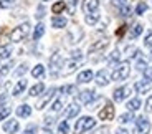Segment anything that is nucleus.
Wrapping results in <instances>:
<instances>
[{"mask_svg":"<svg viewBox=\"0 0 152 134\" xmlns=\"http://www.w3.org/2000/svg\"><path fill=\"white\" fill-rule=\"evenodd\" d=\"M119 13H121L122 17H129V13H131V8L127 7V5H122V7H121V10H119Z\"/></svg>","mask_w":152,"mask_h":134,"instance_id":"58836bf2","label":"nucleus"},{"mask_svg":"<svg viewBox=\"0 0 152 134\" xmlns=\"http://www.w3.org/2000/svg\"><path fill=\"white\" fill-rule=\"evenodd\" d=\"M81 58H83V53H81L80 50L71 51V60H75V62H81Z\"/></svg>","mask_w":152,"mask_h":134,"instance_id":"e433bc0d","label":"nucleus"},{"mask_svg":"<svg viewBox=\"0 0 152 134\" xmlns=\"http://www.w3.org/2000/svg\"><path fill=\"white\" fill-rule=\"evenodd\" d=\"M145 68H147V66H145V62L139 60V62H137V70H141V71H144Z\"/></svg>","mask_w":152,"mask_h":134,"instance_id":"c03bdc74","label":"nucleus"},{"mask_svg":"<svg viewBox=\"0 0 152 134\" xmlns=\"http://www.w3.org/2000/svg\"><path fill=\"white\" fill-rule=\"evenodd\" d=\"M145 10H147V5H145L144 2L137 4V7H136V13H137V15H142V13H144Z\"/></svg>","mask_w":152,"mask_h":134,"instance_id":"c9c22d12","label":"nucleus"},{"mask_svg":"<svg viewBox=\"0 0 152 134\" xmlns=\"http://www.w3.org/2000/svg\"><path fill=\"white\" fill-rule=\"evenodd\" d=\"M144 76H145V80H147V81H152V66L144 70Z\"/></svg>","mask_w":152,"mask_h":134,"instance_id":"a19ab883","label":"nucleus"},{"mask_svg":"<svg viewBox=\"0 0 152 134\" xmlns=\"http://www.w3.org/2000/svg\"><path fill=\"white\" fill-rule=\"evenodd\" d=\"M68 38H69V43H78L81 38H83V31H81L80 28H73V30L68 33Z\"/></svg>","mask_w":152,"mask_h":134,"instance_id":"2eb2a0df","label":"nucleus"},{"mask_svg":"<svg viewBox=\"0 0 152 134\" xmlns=\"http://www.w3.org/2000/svg\"><path fill=\"white\" fill-rule=\"evenodd\" d=\"M66 8V2H58L53 5V13H61Z\"/></svg>","mask_w":152,"mask_h":134,"instance_id":"7c9ffc66","label":"nucleus"},{"mask_svg":"<svg viewBox=\"0 0 152 134\" xmlns=\"http://www.w3.org/2000/svg\"><path fill=\"white\" fill-rule=\"evenodd\" d=\"M109 45V42H107V38H103V40H99V42L93 43L91 46H89V53H96V51H103L106 46Z\"/></svg>","mask_w":152,"mask_h":134,"instance_id":"ddd939ff","label":"nucleus"},{"mask_svg":"<svg viewBox=\"0 0 152 134\" xmlns=\"http://www.w3.org/2000/svg\"><path fill=\"white\" fill-rule=\"evenodd\" d=\"M129 71H131V66H129V63H127V62L119 63V65L114 68L111 78H113L114 81H122V80H126V78L129 76Z\"/></svg>","mask_w":152,"mask_h":134,"instance_id":"f03ea898","label":"nucleus"},{"mask_svg":"<svg viewBox=\"0 0 152 134\" xmlns=\"http://www.w3.org/2000/svg\"><path fill=\"white\" fill-rule=\"evenodd\" d=\"M15 5V0H0V7L2 8H12Z\"/></svg>","mask_w":152,"mask_h":134,"instance_id":"f704fd0d","label":"nucleus"},{"mask_svg":"<svg viewBox=\"0 0 152 134\" xmlns=\"http://www.w3.org/2000/svg\"><path fill=\"white\" fill-rule=\"evenodd\" d=\"M141 100H139V98H134V100H131L129 103H127V109H129L131 113L132 111H137V109H139V108H141Z\"/></svg>","mask_w":152,"mask_h":134,"instance_id":"b1692460","label":"nucleus"},{"mask_svg":"<svg viewBox=\"0 0 152 134\" xmlns=\"http://www.w3.org/2000/svg\"><path fill=\"white\" fill-rule=\"evenodd\" d=\"M60 91H61V93H65V94H73V93H76V86H73V84H68V86H63Z\"/></svg>","mask_w":152,"mask_h":134,"instance_id":"473e14b6","label":"nucleus"},{"mask_svg":"<svg viewBox=\"0 0 152 134\" xmlns=\"http://www.w3.org/2000/svg\"><path fill=\"white\" fill-rule=\"evenodd\" d=\"M23 134H37V126H35V124L28 126L27 129H25V133H23Z\"/></svg>","mask_w":152,"mask_h":134,"instance_id":"79ce46f5","label":"nucleus"},{"mask_svg":"<svg viewBox=\"0 0 152 134\" xmlns=\"http://www.w3.org/2000/svg\"><path fill=\"white\" fill-rule=\"evenodd\" d=\"M12 113V109L8 106H4V108H0V121H4L5 118H7L8 114Z\"/></svg>","mask_w":152,"mask_h":134,"instance_id":"72a5a7b5","label":"nucleus"},{"mask_svg":"<svg viewBox=\"0 0 152 134\" xmlns=\"http://www.w3.org/2000/svg\"><path fill=\"white\" fill-rule=\"evenodd\" d=\"M126 2H127V0H113V4H114V5H124Z\"/></svg>","mask_w":152,"mask_h":134,"instance_id":"09e8293b","label":"nucleus"},{"mask_svg":"<svg viewBox=\"0 0 152 134\" xmlns=\"http://www.w3.org/2000/svg\"><path fill=\"white\" fill-rule=\"evenodd\" d=\"M94 98H96V93L93 91V89H86V91H81L80 94H78V100L83 104H89Z\"/></svg>","mask_w":152,"mask_h":134,"instance_id":"6e6552de","label":"nucleus"},{"mask_svg":"<svg viewBox=\"0 0 152 134\" xmlns=\"http://www.w3.org/2000/svg\"><path fill=\"white\" fill-rule=\"evenodd\" d=\"M28 31H30V23L28 22L18 25L17 28H13V31H12V35H10L12 42H22V40L28 35Z\"/></svg>","mask_w":152,"mask_h":134,"instance_id":"7ed1b4c3","label":"nucleus"},{"mask_svg":"<svg viewBox=\"0 0 152 134\" xmlns=\"http://www.w3.org/2000/svg\"><path fill=\"white\" fill-rule=\"evenodd\" d=\"M12 45H2L0 46V58H8L12 55Z\"/></svg>","mask_w":152,"mask_h":134,"instance_id":"a878e982","label":"nucleus"},{"mask_svg":"<svg viewBox=\"0 0 152 134\" xmlns=\"http://www.w3.org/2000/svg\"><path fill=\"white\" fill-rule=\"evenodd\" d=\"M55 93H56V88H51V89H48V93H46V94L43 96L42 100L38 101V104H37V108H38V109H43V108H45L46 104L50 103V100L53 98V94H55Z\"/></svg>","mask_w":152,"mask_h":134,"instance_id":"9b49d317","label":"nucleus"},{"mask_svg":"<svg viewBox=\"0 0 152 134\" xmlns=\"http://www.w3.org/2000/svg\"><path fill=\"white\" fill-rule=\"evenodd\" d=\"M76 68H78V62H75V60H73V62H69L68 65H66V68H65V73H66V75H69V73H73Z\"/></svg>","mask_w":152,"mask_h":134,"instance_id":"2f4dec72","label":"nucleus"},{"mask_svg":"<svg viewBox=\"0 0 152 134\" xmlns=\"http://www.w3.org/2000/svg\"><path fill=\"white\" fill-rule=\"evenodd\" d=\"M144 45L149 46V48H152V31L147 33V37H145V40H144Z\"/></svg>","mask_w":152,"mask_h":134,"instance_id":"ea45409f","label":"nucleus"},{"mask_svg":"<svg viewBox=\"0 0 152 134\" xmlns=\"http://www.w3.org/2000/svg\"><path fill=\"white\" fill-rule=\"evenodd\" d=\"M45 33V25L43 23H38L37 27H35V31H33V40H40Z\"/></svg>","mask_w":152,"mask_h":134,"instance_id":"5701e85b","label":"nucleus"},{"mask_svg":"<svg viewBox=\"0 0 152 134\" xmlns=\"http://www.w3.org/2000/svg\"><path fill=\"white\" fill-rule=\"evenodd\" d=\"M18 127H20V124L15 119H10V121H7V123L4 124V131L7 134H15L17 131H18Z\"/></svg>","mask_w":152,"mask_h":134,"instance_id":"f8f14e48","label":"nucleus"},{"mask_svg":"<svg viewBox=\"0 0 152 134\" xmlns=\"http://www.w3.org/2000/svg\"><path fill=\"white\" fill-rule=\"evenodd\" d=\"M151 131V121H149L145 116H139L136 119V129H134V134H149Z\"/></svg>","mask_w":152,"mask_h":134,"instance_id":"20e7f679","label":"nucleus"},{"mask_svg":"<svg viewBox=\"0 0 152 134\" xmlns=\"http://www.w3.org/2000/svg\"><path fill=\"white\" fill-rule=\"evenodd\" d=\"M45 2H48V0H45Z\"/></svg>","mask_w":152,"mask_h":134,"instance_id":"603ef678","label":"nucleus"},{"mask_svg":"<svg viewBox=\"0 0 152 134\" xmlns=\"http://www.w3.org/2000/svg\"><path fill=\"white\" fill-rule=\"evenodd\" d=\"M98 8H99V0H84L83 2V10L86 13L98 12Z\"/></svg>","mask_w":152,"mask_h":134,"instance_id":"1a4fd4ad","label":"nucleus"},{"mask_svg":"<svg viewBox=\"0 0 152 134\" xmlns=\"http://www.w3.org/2000/svg\"><path fill=\"white\" fill-rule=\"evenodd\" d=\"M131 121H134V116L132 113H126V114H122L121 118H119V123L126 124V123H131Z\"/></svg>","mask_w":152,"mask_h":134,"instance_id":"c756f323","label":"nucleus"},{"mask_svg":"<svg viewBox=\"0 0 152 134\" xmlns=\"http://www.w3.org/2000/svg\"><path fill=\"white\" fill-rule=\"evenodd\" d=\"M116 134H129V133H127L126 129H122V127H121V129H118V131H116Z\"/></svg>","mask_w":152,"mask_h":134,"instance_id":"8fccbe9b","label":"nucleus"},{"mask_svg":"<svg viewBox=\"0 0 152 134\" xmlns=\"http://www.w3.org/2000/svg\"><path fill=\"white\" fill-rule=\"evenodd\" d=\"M119 58H121V53H119V50H114L113 53L107 56V63H116V62H119Z\"/></svg>","mask_w":152,"mask_h":134,"instance_id":"cd10ccee","label":"nucleus"},{"mask_svg":"<svg viewBox=\"0 0 152 134\" xmlns=\"http://www.w3.org/2000/svg\"><path fill=\"white\" fill-rule=\"evenodd\" d=\"M61 63H63L61 55L60 53H55L53 56H51V60H50V68H51V75H53V76H56V75H58V70H60Z\"/></svg>","mask_w":152,"mask_h":134,"instance_id":"423d86ee","label":"nucleus"},{"mask_svg":"<svg viewBox=\"0 0 152 134\" xmlns=\"http://www.w3.org/2000/svg\"><path fill=\"white\" fill-rule=\"evenodd\" d=\"M27 88V81L25 80H20L18 83L13 86V96H18V94H22L23 93V89Z\"/></svg>","mask_w":152,"mask_h":134,"instance_id":"aec40b11","label":"nucleus"},{"mask_svg":"<svg viewBox=\"0 0 152 134\" xmlns=\"http://www.w3.org/2000/svg\"><path fill=\"white\" fill-rule=\"evenodd\" d=\"M93 80V71L91 70H84L78 75V83H88Z\"/></svg>","mask_w":152,"mask_h":134,"instance_id":"f3484780","label":"nucleus"},{"mask_svg":"<svg viewBox=\"0 0 152 134\" xmlns=\"http://www.w3.org/2000/svg\"><path fill=\"white\" fill-rule=\"evenodd\" d=\"M145 106H147V111H152V94H151V98L147 100V103H145Z\"/></svg>","mask_w":152,"mask_h":134,"instance_id":"49530a36","label":"nucleus"},{"mask_svg":"<svg viewBox=\"0 0 152 134\" xmlns=\"http://www.w3.org/2000/svg\"><path fill=\"white\" fill-rule=\"evenodd\" d=\"M151 55H152V53H151Z\"/></svg>","mask_w":152,"mask_h":134,"instance_id":"864d4df0","label":"nucleus"},{"mask_svg":"<svg viewBox=\"0 0 152 134\" xmlns=\"http://www.w3.org/2000/svg\"><path fill=\"white\" fill-rule=\"evenodd\" d=\"M10 63H7V65H2L0 66V76H5V75H7L8 71H10Z\"/></svg>","mask_w":152,"mask_h":134,"instance_id":"4c0bfd02","label":"nucleus"},{"mask_svg":"<svg viewBox=\"0 0 152 134\" xmlns=\"http://www.w3.org/2000/svg\"><path fill=\"white\" fill-rule=\"evenodd\" d=\"M129 91H131V88H129V86H121V88H118L116 91H114V94H113L114 101H118V103L124 101L126 98L129 96Z\"/></svg>","mask_w":152,"mask_h":134,"instance_id":"0eeeda50","label":"nucleus"},{"mask_svg":"<svg viewBox=\"0 0 152 134\" xmlns=\"http://www.w3.org/2000/svg\"><path fill=\"white\" fill-rule=\"evenodd\" d=\"M7 98H8V96H7V93H2V94H0V104H2V103H5V101H7Z\"/></svg>","mask_w":152,"mask_h":134,"instance_id":"de8ad7c7","label":"nucleus"},{"mask_svg":"<svg viewBox=\"0 0 152 134\" xmlns=\"http://www.w3.org/2000/svg\"><path fill=\"white\" fill-rule=\"evenodd\" d=\"M96 126V121L91 118V116H83L80 118V121H76V126H75V133L76 134H83L86 131L93 129Z\"/></svg>","mask_w":152,"mask_h":134,"instance_id":"f257e3e1","label":"nucleus"},{"mask_svg":"<svg viewBox=\"0 0 152 134\" xmlns=\"http://www.w3.org/2000/svg\"><path fill=\"white\" fill-rule=\"evenodd\" d=\"M80 109H81V108L78 106L76 103H71V104L68 106V109H66V118H68V119H69V118H75V116L80 113Z\"/></svg>","mask_w":152,"mask_h":134,"instance_id":"a211bd4d","label":"nucleus"},{"mask_svg":"<svg viewBox=\"0 0 152 134\" xmlns=\"http://www.w3.org/2000/svg\"><path fill=\"white\" fill-rule=\"evenodd\" d=\"M68 131H69L68 121H61L60 126H58V133H60V134H68Z\"/></svg>","mask_w":152,"mask_h":134,"instance_id":"c85d7f7f","label":"nucleus"},{"mask_svg":"<svg viewBox=\"0 0 152 134\" xmlns=\"http://www.w3.org/2000/svg\"><path fill=\"white\" fill-rule=\"evenodd\" d=\"M134 88H136L137 94H145V93L151 91V81L144 80V81H137L136 84H134Z\"/></svg>","mask_w":152,"mask_h":134,"instance_id":"9d476101","label":"nucleus"},{"mask_svg":"<svg viewBox=\"0 0 152 134\" xmlns=\"http://www.w3.org/2000/svg\"><path fill=\"white\" fill-rule=\"evenodd\" d=\"M42 134H50V131H43V133Z\"/></svg>","mask_w":152,"mask_h":134,"instance_id":"3c124183","label":"nucleus"},{"mask_svg":"<svg viewBox=\"0 0 152 134\" xmlns=\"http://www.w3.org/2000/svg\"><path fill=\"white\" fill-rule=\"evenodd\" d=\"M43 12H45V8H43V7H38V12H37V18H42V17H43Z\"/></svg>","mask_w":152,"mask_h":134,"instance_id":"a18cd8bd","label":"nucleus"},{"mask_svg":"<svg viewBox=\"0 0 152 134\" xmlns=\"http://www.w3.org/2000/svg\"><path fill=\"white\" fill-rule=\"evenodd\" d=\"M25 71H27V65L23 63V65H20V66H18V70L15 71V75H17V76H20V75H23Z\"/></svg>","mask_w":152,"mask_h":134,"instance_id":"37998d69","label":"nucleus"},{"mask_svg":"<svg viewBox=\"0 0 152 134\" xmlns=\"http://www.w3.org/2000/svg\"><path fill=\"white\" fill-rule=\"evenodd\" d=\"M114 118V106L111 103H106V106L99 111V119L101 121H111Z\"/></svg>","mask_w":152,"mask_h":134,"instance_id":"39448f33","label":"nucleus"},{"mask_svg":"<svg viewBox=\"0 0 152 134\" xmlns=\"http://www.w3.org/2000/svg\"><path fill=\"white\" fill-rule=\"evenodd\" d=\"M45 75V66L43 65H37L33 70H31V76L33 78H42Z\"/></svg>","mask_w":152,"mask_h":134,"instance_id":"393cba45","label":"nucleus"},{"mask_svg":"<svg viewBox=\"0 0 152 134\" xmlns=\"http://www.w3.org/2000/svg\"><path fill=\"white\" fill-rule=\"evenodd\" d=\"M31 114V108L28 104H22V106L17 108V116L18 118H28Z\"/></svg>","mask_w":152,"mask_h":134,"instance_id":"dca6fc26","label":"nucleus"},{"mask_svg":"<svg viewBox=\"0 0 152 134\" xmlns=\"http://www.w3.org/2000/svg\"><path fill=\"white\" fill-rule=\"evenodd\" d=\"M96 83H98V86H106L109 83V75H107L106 70L98 71V75H96Z\"/></svg>","mask_w":152,"mask_h":134,"instance_id":"4468645a","label":"nucleus"},{"mask_svg":"<svg viewBox=\"0 0 152 134\" xmlns=\"http://www.w3.org/2000/svg\"><path fill=\"white\" fill-rule=\"evenodd\" d=\"M98 20H99V13H98V12L88 13V15L84 17V22H86L88 25H94V23H98Z\"/></svg>","mask_w":152,"mask_h":134,"instance_id":"4be33fe9","label":"nucleus"},{"mask_svg":"<svg viewBox=\"0 0 152 134\" xmlns=\"http://www.w3.org/2000/svg\"><path fill=\"white\" fill-rule=\"evenodd\" d=\"M142 28H144V27H142L141 23H136V25L131 28V33H129V35H131V38H137V37L142 33Z\"/></svg>","mask_w":152,"mask_h":134,"instance_id":"bb28decb","label":"nucleus"},{"mask_svg":"<svg viewBox=\"0 0 152 134\" xmlns=\"http://www.w3.org/2000/svg\"><path fill=\"white\" fill-rule=\"evenodd\" d=\"M43 89H45V84L38 83V84H35V86H31L30 91H28V94L30 96H38V94H42L43 93Z\"/></svg>","mask_w":152,"mask_h":134,"instance_id":"412c9836","label":"nucleus"},{"mask_svg":"<svg viewBox=\"0 0 152 134\" xmlns=\"http://www.w3.org/2000/svg\"><path fill=\"white\" fill-rule=\"evenodd\" d=\"M66 18L65 17H53V20H51V25H53V28H63L66 27Z\"/></svg>","mask_w":152,"mask_h":134,"instance_id":"6ab92c4d","label":"nucleus"}]
</instances>
